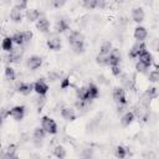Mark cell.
Masks as SVG:
<instances>
[{"label": "cell", "mask_w": 159, "mask_h": 159, "mask_svg": "<svg viewBox=\"0 0 159 159\" xmlns=\"http://www.w3.org/2000/svg\"><path fill=\"white\" fill-rule=\"evenodd\" d=\"M41 127L48 134H56L57 133V124H56V122L52 118L47 117V116L42 117V119H41Z\"/></svg>", "instance_id": "1"}, {"label": "cell", "mask_w": 159, "mask_h": 159, "mask_svg": "<svg viewBox=\"0 0 159 159\" xmlns=\"http://www.w3.org/2000/svg\"><path fill=\"white\" fill-rule=\"evenodd\" d=\"M147 50V46L143 43V42H137L135 45H133L132 46V48L129 50V57L130 58H138L139 57V55L142 53V52H144Z\"/></svg>", "instance_id": "2"}, {"label": "cell", "mask_w": 159, "mask_h": 159, "mask_svg": "<svg viewBox=\"0 0 159 159\" xmlns=\"http://www.w3.org/2000/svg\"><path fill=\"white\" fill-rule=\"evenodd\" d=\"M9 116H11L15 120H21L25 116V107L24 106H15L9 111Z\"/></svg>", "instance_id": "3"}, {"label": "cell", "mask_w": 159, "mask_h": 159, "mask_svg": "<svg viewBox=\"0 0 159 159\" xmlns=\"http://www.w3.org/2000/svg\"><path fill=\"white\" fill-rule=\"evenodd\" d=\"M41 65H42V58H41L40 56H31V57H29L27 61H26V66H27V68L31 70V71L37 70L39 67H41Z\"/></svg>", "instance_id": "4"}, {"label": "cell", "mask_w": 159, "mask_h": 159, "mask_svg": "<svg viewBox=\"0 0 159 159\" xmlns=\"http://www.w3.org/2000/svg\"><path fill=\"white\" fill-rule=\"evenodd\" d=\"M113 99H114L118 104H127L124 89L120 88V87H116V88L113 89Z\"/></svg>", "instance_id": "5"}, {"label": "cell", "mask_w": 159, "mask_h": 159, "mask_svg": "<svg viewBox=\"0 0 159 159\" xmlns=\"http://www.w3.org/2000/svg\"><path fill=\"white\" fill-rule=\"evenodd\" d=\"M120 62V52L118 48H112V51L108 55V65L109 66H116L119 65Z\"/></svg>", "instance_id": "6"}, {"label": "cell", "mask_w": 159, "mask_h": 159, "mask_svg": "<svg viewBox=\"0 0 159 159\" xmlns=\"http://www.w3.org/2000/svg\"><path fill=\"white\" fill-rule=\"evenodd\" d=\"M34 91H35L37 94L45 96V94L47 93V91H48V86H47V83H46L45 81L39 80V81H36V82L34 83Z\"/></svg>", "instance_id": "7"}, {"label": "cell", "mask_w": 159, "mask_h": 159, "mask_svg": "<svg viewBox=\"0 0 159 159\" xmlns=\"http://www.w3.org/2000/svg\"><path fill=\"white\" fill-rule=\"evenodd\" d=\"M47 47L50 50H53V51H58L61 48V39L58 36H51L48 37L47 42H46Z\"/></svg>", "instance_id": "8"}, {"label": "cell", "mask_w": 159, "mask_h": 159, "mask_svg": "<svg viewBox=\"0 0 159 159\" xmlns=\"http://www.w3.org/2000/svg\"><path fill=\"white\" fill-rule=\"evenodd\" d=\"M99 94V89L96 84L93 83H89L87 86V96H86V99L87 101H92V99H96Z\"/></svg>", "instance_id": "9"}, {"label": "cell", "mask_w": 159, "mask_h": 159, "mask_svg": "<svg viewBox=\"0 0 159 159\" xmlns=\"http://www.w3.org/2000/svg\"><path fill=\"white\" fill-rule=\"evenodd\" d=\"M147 36H148V31H147L145 27H143V26H137V27L134 29V39H135L137 41L143 42V41L147 39Z\"/></svg>", "instance_id": "10"}, {"label": "cell", "mask_w": 159, "mask_h": 159, "mask_svg": "<svg viewBox=\"0 0 159 159\" xmlns=\"http://www.w3.org/2000/svg\"><path fill=\"white\" fill-rule=\"evenodd\" d=\"M68 42H70V45H75V43H78V42H84V36L80 31H73L68 36Z\"/></svg>", "instance_id": "11"}, {"label": "cell", "mask_w": 159, "mask_h": 159, "mask_svg": "<svg viewBox=\"0 0 159 159\" xmlns=\"http://www.w3.org/2000/svg\"><path fill=\"white\" fill-rule=\"evenodd\" d=\"M144 16H145V14H144V10L142 7H134L132 10V19H133V21L139 24V22H142L144 20Z\"/></svg>", "instance_id": "12"}, {"label": "cell", "mask_w": 159, "mask_h": 159, "mask_svg": "<svg viewBox=\"0 0 159 159\" xmlns=\"http://www.w3.org/2000/svg\"><path fill=\"white\" fill-rule=\"evenodd\" d=\"M17 91L24 94V96H27L30 94L32 91H34V84L32 83H27V82H21L19 86H17Z\"/></svg>", "instance_id": "13"}, {"label": "cell", "mask_w": 159, "mask_h": 159, "mask_svg": "<svg viewBox=\"0 0 159 159\" xmlns=\"http://www.w3.org/2000/svg\"><path fill=\"white\" fill-rule=\"evenodd\" d=\"M61 116H62L63 119L70 120V122L76 119L75 109H73V108H70V107H65V108H62V111H61Z\"/></svg>", "instance_id": "14"}, {"label": "cell", "mask_w": 159, "mask_h": 159, "mask_svg": "<svg viewBox=\"0 0 159 159\" xmlns=\"http://www.w3.org/2000/svg\"><path fill=\"white\" fill-rule=\"evenodd\" d=\"M10 19H11L14 22H20V21H21V19H22V12H21V9H20L17 5H15V6L11 9V11H10Z\"/></svg>", "instance_id": "15"}, {"label": "cell", "mask_w": 159, "mask_h": 159, "mask_svg": "<svg viewBox=\"0 0 159 159\" xmlns=\"http://www.w3.org/2000/svg\"><path fill=\"white\" fill-rule=\"evenodd\" d=\"M36 27L41 32H47L48 29H50V22H48V20L46 17H40L37 20V22H36Z\"/></svg>", "instance_id": "16"}, {"label": "cell", "mask_w": 159, "mask_h": 159, "mask_svg": "<svg viewBox=\"0 0 159 159\" xmlns=\"http://www.w3.org/2000/svg\"><path fill=\"white\" fill-rule=\"evenodd\" d=\"M12 46H14V41H12V39L9 37V36L4 37V40L1 41V48H2L4 51H6V52H10V51L12 50Z\"/></svg>", "instance_id": "17"}, {"label": "cell", "mask_w": 159, "mask_h": 159, "mask_svg": "<svg viewBox=\"0 0 159 159\" xmlns=\"http://www.w3.org/2000/svg\"><path fill=\"white\" fill-rule=\"evenodd\" d=\"M139 61H142V62H144L145 65H148V66H150L152 63H153V56H152V53L150 52H148L147 50L144 51V52H142L140 55H139Z\"/></svg>", "instance_id": "18"}, {"label": "cell", "mask_w": 159, "mask_h": 159, "mask_svg": "<svg viewBox=\"0 0 159 159\" xmlns=\"http://www.w3.org/2000/svg\"><path fill=\"white\" fill-rule=\"evenodd\" d=\"M21 55H22L21 51H19V50H11L10 53H9V56H7V61L9 62H20Z\"/></svg>", "instance_id": "19"}, {"label": "cell", "mask_w": 159, "mask_h": 159, "mask_svg": "<svg viewBox=\"0 0 159 159\" xmlns=\"http://www.w3.org/2000/svg\"><path fill=\"white\" fill-rule=\"evenodd\" d=\"M133 119H134V113H133V112H127V113H124V116L122 117L120 123H122L123 127H128L129 124H132Z\"/></svg>", "instance_id": "20"}, {"label": "cell", "mask_w": 159, "mask_h": 159, "mask_svg": "<svg viewBox=\"0 0 159 159\" xmlns=\"http://www.w3.org/2000/svg\"><path fill=\"white\" fill-rule=\"evenodd\" d=\"M26 19L29 21H37L40 19V12L36 9H29L26 11Z\"/></svg>", "instance_id": "21"}, {"label": "cell", "mask_w": 159, "mask_h": 159, "mask_svg": "<svg viewBox=\"0 0 159 159\" xmlns=\"http://www.w3.org/2000/svg\"><path fill=\"white\" fill-rule=\"evenodd\" d=\"M55 30L56 32H65L66 30H68V24L66 20H58L55 25Z\"/></svg>", "instance_id": "22"}, {"label": "cell", "mask_w": 159, "mask_h": 159, "mask_svg": "<svg viewBox=\"0 0 159 159\" xmlns=\"http://www.w3.org/2000/svg\"><path fill=\"white\" fill-rule=\"evenodd\" d=\"M112 51V43L109 41H104L101 47H99V53H103V55H109V52Z\"/></svg>", "instance_id": "23"}, {"label": "cell", "mask_w": 159, "mask_h": 159, "mask_svg": "<svg viewBox=\"0 0 159 159\" xmlns=\"http://www.w3.org/2000/svg\"><path fill=\"white\" fill-rule=\"evenodd\" d=\"M45 135H46V132L43 130L42 127L41 128H35V130H34V139L35 140H43Z\"/></svg>", "instance_id": "24"}, {"label": "cell", "mask_w": 159, "mask_h": 159, "mask_svg": "<svg viewBox=\"0 0 159 159\" xmlns=\"http://www.w3.org/2000/svg\"><path fill=\"white\" fill-rule=\"evenodd\" d=\"M96 62L99 66H107L108 65V55H103V53H98L96 57Z\"/></svg>", "instance_id": "25"}, {"label": "cell", "mask_w": 159, "mask_h": 159, "mask_svg": "<svg viewBox=\"0 0 159 159\" xmlns=\"http://www.w3.org/2000/svg\"><path fill=\"white\" fill-rule=\"evenodd\" d=\"M5 78L7 81H14L15 80V71H14L12 67H10V66L5 67Z\"/></svg>", "instance_id": "26"}, {"label": "cell", "mask_w": 159, "mask_h": 159, "mask_svg": "<svg viewBox=\"0 0 159 159\" xmlns=\"http://www.w3.org/2000/svg\"><path fill=\"white\" fill-rule=\"evenodd\" d=\"M76 94H77V99L80 101H87L86 99V96H87V87H81L76 91ZM88 102V101H87Z\"/></svg>", "instance_id": "27"}, {"label": "cell", "mask_w": 159, "mask_h": 159, "mask_svg": "<svg viewBox=\"0 0 159 159\" xmlns=\"http://www.w3.org/2000/svg\"><path fill=\"white\" fill-rule=\"evenodd\" d=\"M127 153H128L127 148H124V147H122V145H119V147H117V148H116V157H117V158H119V159L125 158Z\"/></svg>", "instance_id": "28"}, {"label": "cell", "mask_w": 159, "mask_h": 159, "mask_svg": "<svg viewBox=\"0 0 159 159\" xmlns=\"http://www.w3.org/2000/svg\"><path fill=\"white\" fill-rule=\"evenodd\" d=\"M53 154H55L57 158H65V157H66V149H65L62 145H57V147L53 149Z\"/></svg>", "instance_id": "29"}, {"label": "cell", "mask_w": 159, "mask_h": 159, "mask_svg": "<svg viewBox=\"0 0 159 159\" xmlns=\"http://www.w3.org/2000/svg\"><path fill=\"white\" fill-rule=\"evenodd\" d=\"M12 41H14V43H16V45H22L24 43V39H22V32H15L14 35H12Z\"/></svg>", "instance_id": "30"}, {"label": "cell", "mask_w": 159, "mask_h": 159, "mask_svg": "<svg viewBox=\"0 0 159 159\" xmlns=\"http://www.w3.org/2000/svg\"><path fill=\"white\" fill-rule=\"evenodd\" d=\"M71 46H72V50L75 53H82L84 51V42H78V43H75Z\"/></svg>", "instance_id": "31"}, {"label": "cell", "mask_w": 159, "mask_h": 159, "mask_svg": "<svg viewBox=\"0 0 159 159\" xmlns=\"http://www.w3.org/2000/svg\"><path fill=\"white\" fill-rule=\"evenodd\" d=\"M148 68H149V66H148V65H145V63H144V62H142V61H138V62L135 63V70H137L138 72H140V73H144Z\"/></svg>", "instance_id": "32"}, {"label": "cell", "mask_w": 159, "mask_h": 159, "mask_svg": "<svg viewBox=\"0 0 159 159\" xmlns=\"http://www.w3.org/2000/svg\"><path fill=\"white\" fill-rule=\"evenodd\" d=\"M15 152H16V149H15V145H9V148L6 149V153L2 155L4 158H15L16 155H15Z\"/></svg>", "instance_id": "33"}, {"label": "cell", "mask_w": 159, "mask_h": 159, "mask_svg": "<svg viewBox=\"0 0 159 159\" xmlns=\"http://www.w3.org/2000/svg\"><path fill=\"white\" fill-rule=\"evenodd\" d=\"M82 6L87 10H92L96 7V2L94 0H82Z\"/></svg>", "instance_id": "34"}, {"label": "cell", "mask_w": 159, "mask_h": 159, "mask_svg": "<svg viewBox=\"0 0 159 159\" xmlns=\"http://www.w3.org/2000/svg\"><path fill=\"white\" fill-rule=\"evenodd\" d=\"M148 78H149V81L153 82V83H154V82H158V81H159V71H158V70H153V71L149 73V77H148Z\"/></svg>", "instance_id": "35"}, {"label": "cell", "mask_w": 159, "mask_h": 159, "mask_svg": "<svg viewBox=\"0 0 159 159\" xmlns=\"http://www.w3.org/2000/svg\"><path fill=\"white\" fill-rule=\"evenodd\" d=\"M22 39H24V43L25 42H30L32 39V32L31 31H22Z\"/></svg>", "instance_id": "36"}, {"label": "cell", "mask_w": 159, "mask_h": 159, "mask_svg": "<svg viewBox=\"0 0 159 159\" xmlns=\"http://www.w3.org/2000/svg\"><path fill=\"white\" fill-rule=\"evenodd\" d=\"M111 68H112V73H113L114 76H119V75H120V67H119V65L111 66Z\"/></svg>", "instance_id": "37"}, {"label": "cell", "mask_w": 159, "mask_h": 159, "mask_svg": "<svg viewBox=\"0 0 159 159\" xmlns=\"http://www.w3.org/2000/svg\"><path fill=\"white\" fill-rule=\"evenodd\" d=\"M21 10L22 9H26L27 7V0H17V4H16Z\"/></svg>", "instance_id": "38"}, {"label": "cell", "mask_w": 159, "mask_h": 159, "mask_svg": "<svg viewBox=\"0 0 159 159\" xmlns=\"http://www.w3.org/2000/svg\"><path fill=\"white\" fill-rule=\"evenodd\" d=\"M65 2H66V0H52V4L55 7H61L65 5Z\"/></svg>", "instance_id": "39"}, {"label": "cell", "mask_w": 159, "mask_h": 159, "mask_svg": "<svg viewBox=\"0 0 159 159\" xmlns=\"http://www.w3.org/2000/svg\"><path fill=\"white\" fill-rule=\"evenodd\" d=\"M94 2H96V7L98 9H103L106 6V0H94Z\"/></svg>", "instance_id": "40"}, {"label": "cell", "mask_w": 159, "mask_h": 159, "mask_svg": "<svg viewBox=\"0 0 159 159\" xmlns=\"http://www.w3.org/2000/svg\"><path fill=\"white\" fill-rule=\"evenodd\" d=\"M70 86V80L68 78H65L63 81H62V83H61V88H66V87H68Z\"/></svg>", "instance_id": "41"}, {"label": "cell", "mask_w": 159, "mask_h": 159, "mask_svg": "<svg viewBox=\"0 0 159 159\" xmlns=\"http://www.w3.org/2000/svg\"><path fill=\"white\" fill-rule=\"evenodd\" d=\"M48 78H50L51 81H56V80L58 78V75L55 73V72H51V73H48Z\"/></svg>", "instance_id": "42"}]
</instances>
